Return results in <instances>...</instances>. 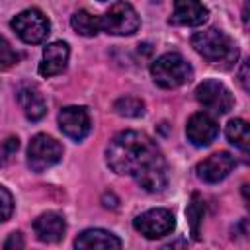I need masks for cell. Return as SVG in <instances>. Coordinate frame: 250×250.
<instances>
[{
    "label": "cell",
    "mask_w": 250,
    "mask_h": 250,
    "mask_svg": "<svg viewBox=\"0 0 250 250\" xmlns=\"http://www.w3.org/2000/svg\"><path fill=\"white\" fill-rule=\"evenodd\" d=\"M105 160L115 174L133 178L145 191H162L168 184L166 158L146 133H117L107 145Z\"/></svg>",
    "instance_id": "1"
},
{
    "label": "cell",
    "mask_w": 250,
    "mask_h": 250,
    "mask_svg": "<svg viewBox=\"0 0 250 250\" xmlns=\"http://www.w3.org/2000/svg\"><path fill=\"white\" fill-rule=\"evenodd\" d=\"M191 47L211 64L230 68L238 59V49L234 41L221 29L209 27L191 35Z\"/></svg>",
    "instance_id": "2"
},
{
    "label": "cell",
    "mask_w": 250,
    "mask_h": 250,
    "mask_svg": "<svg viewBox=\"0 0 250 250\" xmlns=\"http://www.w3.org/2000/svg\"><path fill=\"white\" fill-rule=\"evenodd\" d=\"M152 80L166 90L180 88L193 78L191 64L180 53H164L150 64Z\"/></svg>",
    "instance_id": "3"
},
{
    "label": "cell",
    "mask_w": 250,
    "mask_h": 250,
    "mask_svg": "<svg viewBox=\"0 0 250 250\" xmlns=\"http://www.w3.org/2000/svg\"><path fill=\"white\" fill-rule=\"evenodd\" d=\"M141 27V18L137 10L125 2H115L104 16H100V29L109 35H133Z\"/></svg>",
    "instance_id": "4"
},
{
    "label": "cell",
    "mask_w": 250,
    "mask_h": 250,
    "mask_svg": "<svg viewBox=\"0 0 250 250\" xmlns=\"http://www.w3.org/2000/svg\"><path fill=\"white\" fill-rule=\"evenodd\" d=\"M10 25L16 31V35L23 43H29V45H37V43L45 41V37L49 35V29H51L47 16L37 8L20 12L18 16L12 18Z\"/></svg>",
    "instance_id": "5"
},
{
    "label": "cell",
    "mask_w": 250,
    "mask_h": 250,
    "mask_svg": "<svg viewBox=\"0 0 250 250\" xmlns=\"http://www.w3.org/2000/svg\"><path fill=\"white\" fill-rule=\"evenodd\" d=\"M62 158V145L45 133H37L27 146V166L33 172H43Z\"/></svg>",
    "instance_id": "6"
},
{
    "label": "cell",
    "mask_w": 250,
    "mask_h": 250,
    "mask_svg": "<svg viewBox=\"0 0 250 250\" xmlns=\"http://www.w3.org/2000/svg\"><path fill=\"white\" fill-rule=\"evenodd\" d=\"M133 227L145 238H162L174 230L176 219H174L172 211L156 207V209H148V211L137 215L133 221Z\"/></svg>",
    "instance_id": "7"
},
{
    "label": "cell",
    "mask_w": 250,
    "mask_h": 250,
    "mask_svg": "<svg viewBox=\"0 0 250 250\" xmlns=\"http://www.w3.org/2000/svg\"><path fill=\"white\" fill-rule=\"evenodd\" d=\"M195 100L209 111L223 115L232 109L234 98L219 80H205L195 88Z\"/></svg>",
    "instance_id": "8"
},
{
    "label": "cell",
    "mask_w": 250,
    "mask_h": 250,
    "mask_svg": "<svg viewBox=\"0 0 250 250\" xmlns=\"http://www.w3.org/2000/svg\"><path fill=\"white\" fill-rule=\"evenodd\" d=\"M59 127L61 131L72 139V141H82L90 129H92V121H90V115H88V109L82 107V105H68V107H62L59 111Z\"/></svg>",
    "instance_id": "9"
},
{
    "label": "cell",
    "mask_w": 250,
    "mask_h": 250,
    "mask_svg": "<svg viewBox=\"0 0 250 250\" xmlns=\"http://www.w3.org/2000/svg\"><path fill=\"white\" fill-rule=\"evenodd\" d=\"M236 166V160L230 152L223 150V152H215L211 156H207L205 160H201L195 168L197 178L205 184H217L221 180H225L230 170Z\"/></svg>",
    "instance_id": "10"
},
{
    "label": "cell",
    "mask_w": 250,
    "mask_h": 250,
    "mask_svg": "<svg viewBox=\"0 0 250 250\" xmlns=\"http://www.w3.org/2000/svg\"><path fill=\"white\" fill-rule=\"evenodd\" d=\"M186 135H188V141L193 145V146H209L217 135H219V125L217 121L205 113V111H197L193 113L189 119H188V125H186Z\"/></svg>",
    "instance_id": "11"
},
{
    "label": "cell",
    "mask_w": 250,
    "mask_h": 250,
    "mask_svg": "<svg viewBox=\"0 0 250 250\" xmlns=\"http://www.w3.org/2000/svg\"><path fill=\"white\" fill-rule=\"evenodd\" d=\"M209 18V10L201 4V0H174V12L170 16V23L197 27L203 25Z\"/></svg>",
    "instance_id": "12"
},
{
    "label": "cell",
    "mask_w": 250,
    "mask_h": 250,
    "mask_svg": "<svg viewBox=\"0 0 250 250\" xmlns=\"http://www.w3.org/2000/svg\"><path fill=\"white\" fill-rule=\"evenodd\" d=\"M70 57V49L66 41H53L43 49V59L39 64V74L41 76H55L61 74L66 68Z\"/></svg>",
    "instance_id": "13"
},
{
    "label": "cell",
    "mask_w": 250,
    "mask_h": 250,
    "mask_svg": "<svg viewBox=\"0 0 250 250\" xmlns=\"http://www.w3.org/2000/svg\"><path fill=\"white\" fill-rule=\"evenodd\" d=\"M64 230H66V223L55 211L41 213L33 221V232L41 242H59L64 236Z\"/></svg>",
    "instance_id": "14"
},
{
    "label": "cell",
    "mask_w": 250,
    "mask_h": 250,
    "mask_svg": "<svg viewBox=\"0 0 250 250\" xmlns=\"http://www.w3.org/2000/svg\"><path fill=\"white\" fill-rule=\"evenodd\" d=\"M18 104L23 109L25 117L31 121H39L47 113V102L43 94L37 90V86L33 84H23L18 90Z\"/></svg>",
    "instance_id": "15"
},
{
    "label": "cell",
    "mask_w": 250,
    "mask_h": 250,
    "mask_svg": "<svg viewBox=\"0 0 250 250\" xmlns=\"http://www.w3.org/2000/svg\"><path fill=\"white\" fill-rule=\"evenodd\" d=\"M76 248H121L123 242L109 230L104 229H88L80 232L74 240Z\"/></svg>",
    "instance_id": "16"
},
{
    "label": "cell",
    "mask_w": 250,
    "mask_h": 250,
    "mask_svg": "<svg viewBox=\"0 0 250 250\" xmlns=\"http://www.w3.org/2000/svg\"><path fill=\"white\" fill-rule=\"evenodd\" d=\"M227 139L242 152H248V145H250V131H248V123L244 119H230L227 123L225 129Z\"/></svg>",
    "instance_id": "17"
},
{
    "label": "cell",
    "mask_w": 250,
    "mask_h": 250,
    "mask_svg": "<svg viewBox=\"0 0 250 250\" xmlns=\"http://www.w3.org/2000/svg\"><path fill=\"white\" fill-rule=\"evenodd\" d=\"M70 25L76 33L84 37H94L100 31V16H92L90 12L80 10L70 18Z\"/></svg>",
    "instance_id": "18"
},
{
    "label": "cell",
    "mask_w": 250,
    "mask_h": 250,
    "mask_svg": "<svg viewBox=\"0 0 250 250\" xmlns=\"http://www.w3.org/2000/svg\"><path fill=\"white\" fill-rule=\"evenodd\" d=\"M203 213H205V203L201 199L199 193H193L189 203H188V209H186V217H188V223H189V229H191V236L193 240H199L201 234V221H203Z\"/></svg>",
    "instance_id": "19"
},
{
    "label": "cell",
    "mask_w": 250,
    "mask_h": 250,
    "mask_svg": "<svg viewBox=\"0 0 250 250\" xmlns=\"http://www.w3.org/2000/svg\"><path fill=\"white\" fill-rule=\"evenodd\" d=\"M113 111L121 117H141L145 113V102L135 96H121L113 102Z\"/></svg>",
    "instance_id": "20"
},
{
    "label": "cell",
    "mask_w": 250,
    "mask_h": 250,
    "mask_svg": "<svg viewBox=\"0 0 250 250\" xmlns=\"http://www.w3.org/2000/svg\"><path fill=\"white\" fill-rule=\"evenodd\" d=\"M18 61H20V55H18V53L12 49V45L0 35V70L14 66Z\"/></svg>",
    "instance_id": "21"
},
{
    "label": "cell",
    "mask_w": 250,
    "mask_h": 250,
    "mask_svg": "<svg viewBox=\"0 0 250 250\" xmlns=\"http://www.w3.org/2000/svg\"><path fill=\"white\" fill-rule=\"evenodd\" d=\"M20 148V139L18 137H8L0 143V166H6L12 156L16 154V150Z\"/></svg>",
    "instance_id": "22"
},
{
    "label": "cell",
    "mask_w": 250,
    "mask_h": 250,
    "mask_svg": "<svg viewBox=\"0 0 250 250\" xmlns=\"http://www.w3.org/2000/svg\"><path fill=\"white\" fill-rule=\"evenodd\" d=\"M12 213H14V197L4 186H0V223L8 221Z\"/></svg>",
    "instance_id": "23"
},
{
    "label": "cell",
    "mask_w": 250,
    "mask_h": 250,
    "mask_svg": "<svg viewBox=\"0 0 250 250\" xmlns=\"http://www.w3.org/2000/svg\"><path fill=\"white\" fill-rule=\"evenodd\" d=\"M23 246H25V242L21 238V232H12L8 236V240L4 242V248L6 250H10V248H23Z\"/></svg>",
    "instance_id": "24"
},
{
    "label": "cell",
    "mask_w": 250,
    "mask_h": 250,
    "mask_svg": "<svg viewBox=\"0 0 250 250\" xmlns=\"http://www.w3.org/2000/svg\"><path fill=\"white\" fill-rule=\"evenodd\" d=\"M246 72H248V64L244 62L242 68H240V84H242V88L248 92V76H246Z\"/></svg>",
    "instance_id": "25"
},
{
    "label": "cell",
    "mask_w": 250,
    "mask_h": 250,
    "mask_svg": "<svg viewBox=\"0 0 250 250\" xmlns=\"http://www.w3.org/2000/svg\"><path fill=\"white\" fill-rule=\"evenodd\" d=\"M242 20H244V27H248V2L244 4V10H242Z\"/></svg>",
    "instance_id": "26"
},
{
    "label": "cell",
    "mask_w": 250,
    "mask_h": 250,
    "mask_svg": "<svg viewBox=\"0 0 250 250\" xmlns=\"http://www.w3.org/2000/svg\"><path fill=\"white\" fill-rule=\"evenodd\" d=\"M100 2H104V0H100Z\"/></svg>",
    "instance_id": "27"
}]
</instances>
